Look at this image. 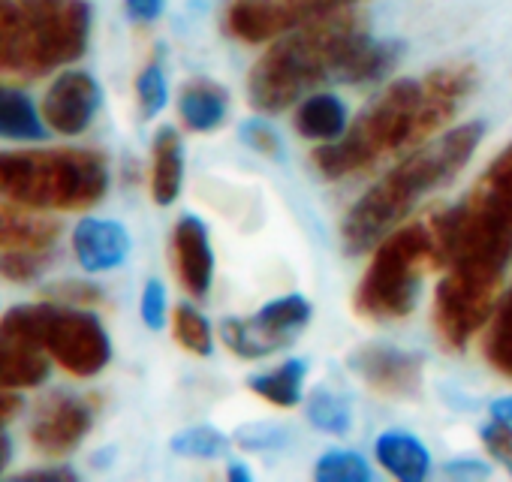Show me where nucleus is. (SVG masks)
<instances>
[{
    "label": "nucleus",
    "mask_w": 512,
    "mask_h": 482,
    "mask_svg": "<svg viewBox=\"0 0 512 482\" xmlns=\"http://www.w3.org/2000/svg\"><path fill=\"white\" fill-rule=\"evenodd\" d=\"M440 229L446 275L434 293V326L449 350H464L491 320L512 260V142L461 205L440 211Z\"/></svg>",
    "instance_id": "obj_1"
},
{
    "label": "nucleus",
    "mask_w": 512,
    "mask_h": 482,
    "mask_svg": "<svg viewBox=\"0 0 512 482\" xmlns=\"http://www.w3.org/2000/svg\"><path fill=\"white\" fill-rule=\"evenodd\" d=\"M476 85L470 64L431 70L425 79H398L389 85L335 142L314 151V166L326 178H350L383 157L431 139L464 103Z\"/></svg>",
    "instance_id": "obj_2"
},
{
    "label": "nucleus",
    "mask_w": 512,
    "mask_h": 482,
    "mask_svg": "<svg viewBox=\"0 0 512 482\" xmlns=\"http://www.w3.org/2000/svg\"><path fill=\"white\" fill-rule=\"evenodd\" d=\"M350 7V0H229L223 28L250 46L275 43L323 16Z\"/></svg>",
    "instance_id": "obj_9"
},
{
    "label": "nucleus",
    "mask_w": 512,
    "mask_h": 482,
    "mask_svg": "<svg viewBox=\"0 0 512 482\" xmlns=\"http://www.w3.org/2000/svg\"><path fill=\"white\" fill-rule=\"evenodd\" d=\"M314 476L320 482H368L371 479V467L365 464V458L359 452L332 449V452H326L317 461Z\"/></svg>",
    "instance_id": "obj_28"
},
{
    "label": "nucleus",
    "mask_w": 512,
    "mask_h": 482,
    "mask_svg": "<svg viewBox=\"0 0 512 482\" xmlns=\"http://www.w3.org/2000/svg\"><path fill=\"white\" fill-rule=\"evenodd\" d=\"M52 362L43 350L0 344V389H34L49 380Z\"/></svg>",
    "instance_id": "obj_24"
},
{
    "label": "nucleus",
    "mask_w": 512,
    "mask_h": 482,
    "mask_svg": "<svg viewBox=\"0 0 512 482\" xmlns=\"http://www.w3.org/2000/svg\"><path fill=\"white\" fill-rule=\"evenodd\" d=\"M136 103L142 118H154L166 109L169 103V85L163 76V67L154 61L148 67H142V73L136 76Z\"/></svg>",
    "instance_id": "obj_29"
},
{
    "label": "nucleus",
    "mask_w": 512,
    "mask_h": 482,
    "mask_svg": "<svg viewBox=\"0 0 512 482\" xmlns=\"http://www.w3.org/2000/svg\"><path fill=\"white\" fill-rule=\"evenodd\" d=\"M238 440L247 449H272V446L284 443V431L281 428H272V425H260V434H250V428H247V431H241Z\"/></svg>",
    "instance_id": "obj_37"
},
{
    "label": "nucleus",
    "mask_w": 512,
    "mask_h": 482,
    "mask_svg": "<svg viewBox=\"0 0 512 482\" xmlns=\"http://www.w3.org/2000/svg\"><path fill=\"white\" fill-rule=\"evenodd\" d=\"M139 311H142V323L151 329V332H160L166 326V287L151 278L142 290V302H139Z\"/></svg>",
    "instance_id": "obj_33"
},
{
    "label": "nucleus",
    "mask_w": 512,
    "mask_h": 482,
    "mask_svg": "<svg viewBox=\"0 0 512 482\" xmlns=\"http://www.w3.org/2000/svg\"><path fill=\"white\" fill-rule=\"evenodd\" d=\"M308 377V362L305 359H290L284 365H278L275 371L256 374L250 377V392L260 395L263 401L275 404V407H296L302 401V386Z\"/></svg>",
    "instance_id": "obj_23"
},
{
    "label": "nucleus",
    "mask_w": 512,
    "mask_h": 482,
    "mask_svg": "<svg viewBox=\"0 0 512 482\" xmlns=\"http://www.w3.org/2000/svg\"><path fill=\"white\" fill-rule=\"evenodd\" d=\"M446 266L440 211L395 229L377 245V254L356 290V311L365 320H404L419 296L428 269Z\"/></svg>",
    "instance_id": "obj_7"
},
{
    "label": "nucleus",
    "mask_w": 512,
    "mask_h": 482,
    "mask_svg": "<svg viewBox=\"0 0 512 482\" xmlns=\"http://www.w3.org/2000/svg\"><path fill=\"white\" fill-rule=\"evenodd\" d=\"M49 127L34 100L16 88L0 85V139L7 142H43Z\"/></svg>",
    "instance_id": "obj_21"
},
{
    "label": "nucleus",
    "mask_w": 512,
    "mask_h": 482,
    "mask_svg": "<svg viewBox=\"0 0 512 482\" xmlns=\"http://www.w3.org/2000/svg\"><path fill=\"white\" fill-rule=\"evenodd\" d=\"M10 458H13V440L4 434V428H0V476H4V470H7V464H10Z\"/></svg>",
    "instance_id": "obj_41"
},
{
    "label": "nucleus",
    "mask_w": 512,
    "mask_h": 482,
    "mask_svg": "<svg viewBox=\"0 0 512 482\" xmlns=\"http://www.w3.org/2000/svg\"><path fill=\"white\" fill-rule=\"evenodd\" d=\"M109 190V163L85 148L0 151V196L37 211H85Z\"/></svg>",
    "instance_id": "obj_6"
},
{
    "label": "nucleus",
    "mask_w": 512,
    "mask_h": 482,
    "mask_svg": "<svg viewBox=\"0 0 512 482\" xmlns=\"http://www.w3.org/2000/svg\"><path fill=\"white\" fill-rule=\"evenodd\" d=\"M485 127L479 121L458 124L440 139L407 154L395 169H389L347 214L341 238L347 254H365L386 238L407 214L431 193L449 184L476 154Z\"/></svg>",
    "instance_id": "obj_3"
},
{
    "label": "nucleus",
    "mask_w": 512,
    "mask_h": 482,
    "mask_svg": "<svg viewBox=\"0 0 512 482\" xmlns=\"http://www.w3.org/2000/svg\"><path fill=\"white\" fill-rule=\"evenodd\" d=\"M374 455L380 467L401 482H422L431 470L428 449L407 431H383L374 443Z\"/></svg>",
    "instance_id": "obj_18"
},
{
    "label": "nucleus",
    "mask_w": 512,
    "mask_h": 482,
    "mask_svg": "<svg viewBox=\"0 0 512 482\" xmlns=\"http://www.w3.org/2000/svg\"><path fill=\"white\" fill-rule=\"evenodd\" d=\"M311 302L305 296H281L263 305L250 320H223L220 338L238 359H266L296 341L311 323Z\"/></svg>",
    "instance_id": "obj_10"
},
{
    "label": "nucleus",
    "mask_w": 512,
    "mask_h": 482,
    "mask_svg": "<svg viewBox=\"0 0 512 482\" xmlns=\"http://www.w3.org/2000/svg\"><path fill=\"white\" fill-rule=\"evenodd\" d=\"M229 112V94L217 82L193 79L181 88L178 97V115L187 130L193 133H211L226 121Z\"/></svg>",
    "instance_id": "obj_17"
},
{
    "label": "nucleus",
    "mask_w": 512,
    "mask_h": 482,
    "mask_svg": "<svg viewBox=\"0 0 512 482\" xmlns=\"http://www.w3.org/2000/svg\"><path fill=\"white\" fill-rule=\"evenodd\" d=\"M25 479H58V482H64V479H76V473L70 467H40V470L25 473Z\"/></svg>",
    "instance_id": "obj_39"
},
{
    "label": "nucleus",
    "mask_w": 512,
    "mask_h": 482,
    "mask_svg": "<svg viewBox=\"0 0 512 482\" xmlns=\"http://www.w3.org/2000/svg\"><path fill=\"white\" fill-rule=\"evenodd\" d=\"M359 34V19L350 13V7H344L275 40V46L250 70V106L275 115L290 109L314 85L326 79L341 82L347 55Z\"/></svg>",
    "instance_id": "obj_4"
},
{
    "label": "nucleus",
    "mask_w": 512,
    "mask_h": 482,
    "mask_svg": "<svg viewBox=\"0 0 512 482\" xmlns=\"http://www.w3.org/2000/svg\"><path fill=\"white\" fill-rule=\"evenodd\" d=\"M22 410V398L16 389H0V428H4L10 419H16Z\"/></svg>",
    "instance_id": "obj_38"
},
{
    "label": "nucleus",
    "mask_w": 512,
    "mask_h": 482,
    "mask_svg": "<svg viewBox=\"0 0 512 482\" xmlns=\"http://www.w3.org/2000/svg\"><path fill=\"white\" fill-rule=\"evenodd\" d=\"M308 419L320 428V431H329V434H347L350 425H353V410L350 404L329 392V389H317L308 401Z\"/></svg>",
    "instance_id": "obj_27"
},
{
    "label": "nucleus",
    "mask_w": 512,
    "mask_h": 482,
    "mask_svg": "<svg viewBox=\"0 0 512 482\" xmlns=\"http://www.w3.org/2000/svg\"><path fill=\"white\" fill-rule=\"evenodd\" d=\"M94 425V404L79 395H52L31 422V443L46 458H64L82 446Z\"/></svg>",
    "instance_id": "obj_12"
},
{
    "label": "nucleus",
    "mask_w": 512,
    "mask_h": 482,
    "mask_svg": "<svg viewBox=\"0 0 512 482\" xmlns=\"http://www.w3.org/2000/svg\"><path fill=\"white\" fill-rule=\"evenodd\" d=\"M166 0H124V13L136 25H151L163 16Z\"/></svg>",
    "instance_id": "obj_36"
},
{
    "label": "nucleus",
    "mask_w": 512,
    "mask_h": 482,
    "mask_svg": "<svg viewBox=\"0 0 512 482\" xmlns=\"http://www.w3.org/2000/svg\"><path fill=\"white\" fill-rule=\"evenodd\" d=\"M350 368L380 395L389 398H410L422 386V356L386 347V344H368L359 347L350 359Z\"/></svg>",
    "instance_id": "obj_13"
},
{
    "label": "nucleus",
    "mask_w": 512,
    "mask_h": 482,
    "mask_svg": "<svg viewBox=\"0 0 512 482\" xmlns=\"http://www.w3.org/2000/svg\"><path fill=\"white\" fill-rule=\"evenodd\" d=\"M103 106L100 82L85 70L61 73L43 94L40 115L46 127L58 136H82Z\"/></svg>",
    "instance_id": "obj_11"
},
{
    "label": "nucleus",
    "mask_w": 512,
    "mask_h": 482,
    "mask_svg": "<svg viewBox=\"0 0 512 482\" xmlns=\"http://www.w3.org/2000/svg\"><path fill=\"white\" fill-rule=\"evenodd\" d=\"M482 353H485L488 365L497 374L512 377V290L506 293V299L494 311V320H491V329L485 335Z\"/></svg>",
    "instance_id": "obj_25"
},
{
    "label": "nucleus",
    "mask_w": 512,
    "mask_h": 482,
    "mask_svg": "<svg viewBox=\"0 0 512 482\" xmlns=\"http://www.w3.org/2000/svg\"><path fill=\"white\" fill-rule=\"evenodd\" d=\"M73 257L76 263L91 272H112L124 266L130 257V232L118 220H103V217H82L73 229Z\"/></svg>",
    "instance_id": "obj_15"
},
{
    "label": "nucleus",
    "mask_w": 512,
    "mask_h": 482,
    "mask_svg": "<svg viewBox=\"0 0 512 482\" xmlns=\"http://www.w3.org/2000/svg\"><path fill=\"white\" fill-rule=\"evenodd\" d=\"M184 184V148L172 127H160L151 145V199L172 205Z\"/></svg>",
    "instance_id": "obj_16"
},
{
    "label": "nucleus",
    "mask_w": 512,
    "mask_h": 482,
    "mask_svg": "<svg viewBox=\"0 0 512 482\" xmlns=\"http://www.w3.org/2000/svg\"><path fill=\"white\" fill-rule=\"evenodd\" d=\"M52 251H0V275L16 284H31L43 275Z\"/></svg>",
    "instance_id": "obj_31"
},
{
    "label": "nucleus",
    "mask_w": 512,
    "mask_h": 482,
    "mask_svg": "<svg viewBox=\"0 0 512 482\" xmlns=\"http://www.w3.org/2000/svg\"><path fill=\"white\" fill-rule=\"evenodd\" d=\"M61 223L52 217L0 211V251H52Z\"/></svg>",
    "instance_id": "obj_19"
},
{
    "label": "nucleus",
    "mask_w": 512,
    "mask_h": 482,
    "mask_svg": "<svg viewBox=\"0 0 512 482\" xmlns=\"http://www.w3.org/2000/svg\"><path fill=\"white\" fill-rule=\"evenodd\" d=\"M40 350L79 380L97 377L112 362V341L100 317L73 305L46 302Z\"/></svg>",
    "instance_id": "obj_8"
},
{
    "label": "nucleus",
    "mask_w": 512,
    "mask_h": 482,
    "mask_svg": "<svg viewBox=\"0 0 512 482\" xmlns=\"http://www.w3.org/2000/svg\"><path fill=\"white\" fill-rule=\"evenodd\" d=\"M91 25L88 0H10L0 7V73L37 79L79 61Z\"/></svg>",
    "instance_id": "obj_5"
},
{
    "label": "nucleus",
    "mask_w": 512,
    "mask_h": 482,
    "mask_svg": "<svg viewBox=\"0 0 512 482\" xmlns=\"http://www.w3.org/2000/svg\"><path fill=\"white\" fill-rule=\"evenodd\" d=\"M479 437H482L485 449L491 452V458H497L512 473V422L491 416V422L479 431Z\"/></svg>",
    "instance_id": "obj_32"
},
{
    "label": "nucleus",
    "mask_w": 512,
    "mask_h": 482,
    "mask_svg": "<svg viewBox=\"0 0 512 482\" xmlns=\"http://www.w3.org/2000/svg\"><path fill=\"white\" fill-rule=\"evenodd\" d=\"M10 4V0H0V7H7Z\"/></svg>",
    "instance_id": "obj_43"
},
{
    "label": "nucleus",
    "mask_w": 512,
    "mask_h": 482,
    "mask_svg": "<svg viewBox=\"0 0 512 482\" xmlns=\"http://www.w3.org/2000/svg\"><path fill=\"white\" fill-rule=\"evenodd\" d=\"M172 260L181 287L202 299L211 290L214 281V251H211V238L208 229L199 217L184 214L175 229H172Z\"/></svg>",
    "instance_id": "obj_14"
},
{
    "label": "nucleus",
    "mask_w": 512,
    "mask_h": 482,
    "mask_svg": "<svg viewBox=\"0 0 512 482\" xmlns=\"http://www.w3.org/2000/svg\"><path fill=\"white\" fill-rule=\"evenodd\" d=\"M401 58V43H386V40H374L368 37L365 31L356 37L350 55H347V64H344V73H341V82H350V85H362V82H377L383 79Z\"/></svg>",
    "instance_id": "obj_20"
},
{
    "label": "nucleus",
    "mask_w": 512,
    "mask_h": 482,
    "mask_svg": "<svg viewBox=\"0 0 512 482\" xmlns=\"http://www.w3.org/2000/svg\"><path fill=\"white\" fill-rule=\"evenodd\" d=\"M491 416H494V419H506V422H512V395L497 398V401L491 404Z\"/></svg>",
    "instance_id": "obj_40"
},
{
    "label": "nucleus",
    "mask_w": 512,
    "mask_h": 482,
    "mask_svg": "<svg viewBox=\"0 0 512 482\" xmlns=\"http://www.w3.org/2000/svg\"><path fill=\"white\" fill-rule=\"evenodd\" d=\"M241 136H244V142H247L253 151H260V154H266V157H278V154H281V139H278V133H275L269 124H260V121L244 124Z\"/></svg>",
    "instance_id": "obj_35"
},
{
    "label": "nucleus",
    "mask_w": 512,
    "mask_h": 482,
    "mask_svg": "<svg viewBox=\"0 0 512 482\" xmlns=\"http://www.w3.org/2000/svg\"><path fill=\"white\" fill-rule=\"evenodd\" d=\"M229 479H232V482H247V479H250V470H247L244 464H232V467H229Z\"/></svg>",
    "instance_id": "obj_42"
},
{
    "label": "nucleus",
    "mask_w": 512,
    "mask_h": 482,
    "mask_svg": "<svg viewBox=\"0 0 512 482\" xmlns=\"http://www.w3.org/2000/svg\"><path fill=\"white\" fill-rule=\"evenodd\" d=\"M49 293H52L55 299H61L64 305H73V308H94V305L103 302L100 287L85 284V281H64V284L49 287Z\"/></svg>",
    "instance_id": "obj_34"
},
{
    "label": "nucleus",
    "mask_w": 512,
    "mask_h": 482,
    "mask_svg": "<svg viewBox=\"0 0 512 482\" xmlns=\"http://www.w3.org/2000/svg\"><path fill=\"white\" fill-rule=\"evenodd\" d=\"M296 130L311 142H335L347 133V109L332 94H308L296 112Z\"/></svg>",
    "instance_id": "obj_22"
},
{
    "label": "nucleus",
    "mask_w": 512,
    "mask_h": 482,
    "mask_svg": "<svg viewBox=\"0 0 512 482\" xmlns=\"http://www.w3.org/2000/svg\"><path fill=\"white\" fill-rule=\"evenodd\" d=\"M172 452L187 455V458H214L226 449V437L211 428V425H196L172 437Z\"/></svg>",
    "instance_id": "obj_30"
},
{
    "label": "nucleus",
    "mask_w": 512,
    "mask_h": 482,
    "mask_svg": "<svg viewBox=\"0 0 512 482\" xmlns=\"http://www.w3.org/2000/svg\"><path fill=\"white\" fill-rule=\"evenodd\" d=\"M172 335L193 356H211V350H214V335H211L208 320L196 308H190V305H178L175 308V314H172Z\"/></svg>",
    "instance_id": "obj_26"
}]
</instances>
